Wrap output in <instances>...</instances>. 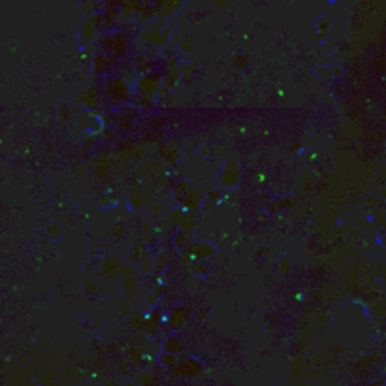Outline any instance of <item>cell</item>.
I'll use <instances>...</instances> for the list:
<instances>
[{
    "label": "cell",
    "mask_w": 386,
    "mask_h": 386,
    "mask_svg": "<svg viewBox=\"0 0 386 386\" xmlns=\"http://www.w3.org/2000/svg\"><path fill=\"white\" fill-rule=\"evenodd\" d=\"M204 362L196 356H185V358H179L177 364L170 367L168 371L175 377H181V379H196L204 373Z\"/></svg>",
    "instance_id": "cell-1"
},
{
    "label": "cell",
    "mask_w": 386,
    "mask_h": 386,
    "mask_svg": "<svg viewBox=\"0 0 386 386\" xmlns=\"http://www.w3.org/2000/svg\"><path fill=\"white\" fill-rule=\"evenodd\" d=\"M129 36L125 32H109L104 38V42H102V49H104V53H107L113 61L115 59H123L125 55L129 53Z\"/></svg>",
    "instance_id": "cell-2"
},
{
    "label": "cell",
    "mask_w": 386,
    "mask_h": 386,
    "mask_svg": "<svg viewBox=\"0 0 386 386\" xmlns=\"http://www.w3.org/2000/svg\"><path fill=\"white\" fill-rule=\"evenodd\" d=\"M189 321H191L189 307H185V305H173V307H170L168 317H166V328L170 332H181L183 328L189 324Z\"/></svg>",
    "instance_id": "cell-3"
},
{
    "label": "cell",
    "mask_w": 386,
    "mask_h": 386,
    "mask_svg": "<svg viewBox=\"0 0 386 386\" xmlns=\"http://www.w3.org/2000/svg\"><path fill=\"white\" fill-rule=\"evenodd\" d=\"M241 181V170L234 161H228L223 166V170L219 173V183L225 187L226 191H234Z\"/></svg>",
    "instance_id": "cell-4"
},
{
    "label": "cell",
    "mask_w": 386,
    "mask_h": 386,
    "mask_svg": "<svg viewBox=\"0 0 386 386\" xmlns=\"http://www.w3.org/2000/svg\"><path fill=\"white\" fill-rule=\"evenodd\" d=\"M106 91H107V96L111 98L113 102H117V104H125L130 96V85L123 77L109 79L106 85Z\"/></svg>",
    "instance_id": "cell-5"
},
{
    "label": "cell",
    "mask_w": 386,
    "mask_h": 386,
    "mask_svg": "<svg viewBox=\"0 0 386 386\" xmlns=\"http://www.w3.org/2000/svg\"><path fill=\"white\" fill-rule=\"evenodd\" d=\"M185 255L193 260H209L217 255V247L211 241H193L185 249Z\"/></svg>",
    "instance_id": "cell-6"
},
{
    "label": "cell",
    "mask_w": 386,
    "mask_h": 386,
    "mask_svg": "<svg viewBox=\"0 0 386 386\" xmlns=\"http://www.w3.org/2000/svg\"><path fill=\"white\" fill-rule=\"evenodd\" d=\"M161 83H162V77L157 74H145L141 75L140 79H138V91L140 93H145V95H155L159 89H161Z\"/></svg>",
    "instance_id": "cell-7"
},
{
    "label": "cell",
    "mask_w": 386,
    "mask_h": 386,
    "mask_svg": "<svg viewBox=\"0 0 386 386\" xmlns=\"http://www.w3.org/2000/svg\"><path fill=\"white\" fill-rule=\"evenodd\" d=\"M202 204H204V193L198 189H189L187 194L183 196V209L187 211H196L200 209Z\"/></svg>",
    "instance_id": "cell-8"
},
{
    "label": "cell",
    "mask_w": 386,
    "mask_h": 386,
    "mask_svg": "<svg viewBox=\"0 0 386 386\" xmlns=\"http://www.w3.org/2000/svg\"><path fill=\"white\" fill-rule=\"evenodd\" d=\"M98 29H100V25H98V17H89V19H85L83 25H81V31H79V38H81V42L83 43L93 42V40L98 36Z\"/></svg>",
    "instance_id": "cell-9"
},
{
    "label": "cell",
    "mask_w": 386,
    "mask_h": 386,
    "mask_svg": "<svg viewBox=\"0 0 386 386\" xmlns=\"http://www.w3.org/2000/svg\"><path fill=\"white\" fill-rule=\"evenodd\" d=\"M77 102L83 107H87V109H96L100 106V102H102V96L98 95V91L95 87H91V89L81 91V95L77 96Z\"/></svg>",
    "instance_id": "cell-10"
},
{
    "label": "cell",
    "mask_w": 386,
    "mask_h": 386,
    "mask_svg": "<svg viewBox=\"0 0 386 386\" xmlns=\"http://www.w3.org/2000/svg\"><path fill=\"white\" fill-rule=\"evenodd\" d=\"M162 77H164L166 87H173L177 81H179V77H181V68H179V64L175 63V59H170L168 64L164 66V74H162Z\"/></svg>",
    "instance_id": "cell-11"
},
{
    "label": "cell",
    "mask_w": 386,
    "mask_h": 386,
    "mask_svg": "<svg viewBox=\"0 0 386 386\" xmlns=\"http://www.w3.org/2000/svg\"><path fill=\"white\" fill-rule=\"evenodd\" d=\"M121 271H123V264L119 262L117 258H106L104 264H102V268H100V273H102L104 277H107V279L117 277Z\"/></svg>",
    "instance_id": "cell-12"
},
{
    "label": "cell",
    "mask_w": 386,
    "mask_h": 386,
    "mask_svg": "<svg viewBox=\"0 0 386 386\" xmlns=\"http://www.w3.org/2000/svg\"><path fill=\"white\" fill-rule=\"evenodd\" d=\"M162 349L164 351H170V353H181L183 349H185V341H183V337L179 335V332H172V335L164 337Z\"/></svg>",
    "instance_id": "cell-13"
},
{
    "label": "cell",
    "mask_w": 386,
    "mask_h": 386,
    "mask_svg": "<svg viewBox=\"0 0 386 386\" xmlns=\"http://www.w3.org/2000/svg\"><path fill=\"white\" fill-rule=\"evenodd\" d=\"M145 42H149L151 45H157V47H166L170 43V34L162 32V31H151V32L143 34Z\"/></svg>",
    "instance_id": "cell-14"
},
{
    "label": "cell",
    "mask_w": 386,
    "mask_h": 386,
    "mask_svg": "<svg viewBox=\"0 0 386 386\" xmlns=\"http://www.w3.org/2000/svg\"><path fill=\"white\" fill-rule=\"evenodd\" d=\"M111 61H113V59H111L107 53H104V51L95 55V59H93V70H95V74H98V75L106 74L109 64H111Z\"/></svg>",
    "instance_id": "cell-15"
},
{
    "label": "cell",
    "mask_w": 386,
    "mask_h": 386,
    "mask_svg": "<svg viewBox=\"0 0 386 386\" xmlns=\"http://www.w3.org/2000/svg\"><path fill=\"white\" fill-rule=\"evenodd\" d=\"M111 168H113V159H109V157L98 159L96 164H95V175H96L98 179H107Z\"/></svg>",
    "instance_id": "cell-16"
},
{
    "label": "cell",
    "mask_w": 386,
    "mask_h": 386,
    "mask_svg": "<svg viewBox=\"0 0 386 386\" xmlns=\"http://www.w3.org/2000/svg\"><path fill=\"white\" fill-rule=\"evenodd\" d=\"M145 193L141 191L140 187H132L130 189V207L132 209H141L145 205Z\"/></svg>",
    "instance_id": "cell-17"
},
{
    "label": "cell",
    "mask_w": 386,
    "mask_h": 386,
    "mask_svg": "<svg viewBox=\"0 0 386 386\" xmlns=\"http://www.w3.org/2000/svg\"><path fill=\"white\" fill-rule=\"evenodd\" d=\"M193 241V232H187V230H179L177 236H173V245L177 247L179 251H185Z\"/></svg>",
    "instance_id": "cell-18"
},
{
    "label": "cell",
    "mask_w": 386,
    "mask_h": 386,
    "mask_svg": "<svg viewBox=\"0 0 386 386\" xmlns=\"http://www.w3.org/2000/svg\"><path fill=\"white\" fill-rule=\"evenodd\" d=\"M177 360H179V353H170V351H164V349H162V353L159 354V364H161L164 369L173 367V365L177 364Z\"/></svg>",
    "instance_id": "cell-19"
},
{
    "label": "cell",
    "mask_w": 386,
    "mask_h": 386,
    "mask_svg": "<svg viewBox=\"0 0 386 386\" xmlns=\"http://www.w3.org/2000/svg\"><path fill=\"white\" fill-rule=\"evenodd\" d=\"M159 153L164 157V161L170 162V164H173V162L177 161V157H179V153H177V149H175L173 145H164V147H161Z\"/></svg>",
    "instance_id": "cell-20"
},
{
    "label": "cell",
    "mask_w": 386,
    "mask_h": 386,
    "mask_svg": "<svg viewBox=\"0 0 386 386\" xmlns=\"http://www.w3.org/2000/svg\"><path fill=\"white\" fill-rule=\"evenodd\" d=\"M292 202H294V200H290V198H277V200H273V202L269 204V209H271V211H281V209L290 207Z\"/></svg>",
    "instance_id": "cell-21"
},
{
    "label": "cell",
    "mask_w": 386,
    "mask_h": 386,
    "mask_svg": "<svg viewBox=\"0 0 386 386\" xmlns=\"http://www.w3.org/2000/svg\"><path fill=\"white\" fill-rule=\"evenodd\" d=\"M193 271L198 277H205L209 273V266L205 264V260H196V262H193Z\"/></svg>",
    "instance_id": "cell-22"
},
{
    "label": "cell",
    "mask_w": 386,
    "mask_h": 386,
    "mask_svg": "<svg viewBox=\"0 0 386 386\" xmlns=\"http://www.w3.org/2000/svg\"><path fill=\"white\" fill-rule=\"evenodd\" d=\"M232 63H234V66L239 68V70H247L249 64H251V59H249V55H234Z\"/></svg>",
    "instance_id": "cell-23"
},
{
    "label": "cell",
    "mask_w": 386,
    "mask_h": 386,
    "mask_svg": "<svg viewBox=\"0 0 386 386\" xmlns=\"http://www.w3.org/2000/svg\"><path fill=\"white\" fill-rule=\"evenodd\" d=\"M177 228L179 230H187V232H194V219L191 215H183L181 221L177 223Z\"/></svg>",
    "instance_id": "cell-24"
},
{
    "label": "cell",
    "mask_w": 386,
    "mask_h": 386,
    "mask_svg": "<svg viewBox=\"0 0 386 386\" xmlns=\"http://www.w3.org/2000/svg\"><path fill=\"white\" fill-rule=\"evenodd\" d=\"M136 381H138L140 385H155L159 379L153 375V373H149V371H143V373H140V375L136 377Z\"/></svg>",
    "instance_id": "cell-25"
},
{
    "label": "cell",
    "mask_w": 386,
    "mask_h": 386,
    "mask_svg": "<svg viewBox=\"0 0 386 386\" xmlns=\"http://www.w3.org/2000/svg\"><path fill=\"white\" fill-rule=\"evenodd\" d=\"M193 45H194V40L191 36H183L181 40H179V49L185 51V53H189L193 49Z\"/></svg>",
    "instance_id": "cell-26"
},
{
    "label": "cell",
    "mask_w": 386,
    "mask_h": 386,
    "mask_svg": "<svg viewBox=\"0 0 386 386\" xmlns=\"http://www.w3.org/2000/svg\"><path fill=\"white\" fill-rule=\"evenodd\" d=\"M123 290H125V294H134V290H136V279L134 277H129V279H125L123 283Z\"/></svg>",
    "instance_id": "cell-27"
},
{
    "label": "cell",
    "mask_w": 386,
    "mask_h": 386,
    "mask_svg": "<svg viewBox=\"0 0 386 386\" xmlns=\"http://www.w3.org/2000/svg\"><path fill=\"white\" fill-rule=\"evenodd\" d=\"M153 266H155L157 269H164V266H166V257H164V255H159L157 260L153 262Z\"/></svg>",
    "instance_id": "cell-28"
},
{
    "label": "cell",
    "mask_w": 386,
    "mask_h": 386,
    "mask_svg": "<svg viewBox=\"0 0 386 386\" xmlns=\"http://www.w3.org/2000/svg\"><path fill=\"white\" fill-rule=\"evenodd\" d=\"M290 269V260L289 258H281L279 260V271L281 273H287Z\"/></svg>",
    "instance_id": "cell-29"
},
{
    "label": "cell",
    "mask_w": 386,
    "mask_h": 386,
    "mask_svg": "<svg viewBox=\"0 0 386 386\" xmlns=\"http://www.w3.org/2000/svg\"><path fill=\"white\" fill-rule=\"evenodd\" d=\"M143 253H145V251H143V247L138 245V247H136V249H134V251H132V255H130V257L134 258V260H141V257H143Z\"/></svg>",
    "instance_id": "cell-30"
},
{
    "label": "cell",
    "mask_w": 386,
    "mask_h": 386,
    "mask_svg": "<svg viewBox=\"0 0 386 386\" xmlns=\"http://www.w3.org/2000/svg\"><path fill=\"white\" fill-rule=\"evenodd\" d=\"M117 369L121 371V373H129V369H130V360H123V362H119L117 364Z\"/></svg>",
    "instance_id": "cell-31"
},
{
    "label": "cell",
    "mask_w": 386,
    "mask_h": 386,
    "mask_svg": "<svg viewBox=\"0 0 386 386\" xmlns=\"http://www.w3.org/2000/svg\"><path fill=\"white\" fill-rule=\"evenodd\" d=\"M96 290H98V287L95 285V283H93V281H91V283H85V292L89 294V296H93Z\"/></svg>",
    "instance_id": "cell-32"
},
{
    "label": "cell",
    "mask_w": 386,
    "mask_h": 386,
    "mask_svg": "<svg viewBox=\"0 0 386 386\" xmlns=\"http://www.w3.org/2000/svg\"><path fill=\"white\" fill-rule=\"evenodd\" d=\"M123 273H125V279H129V277H134V269L129 268V266H123Z\"/></svg>",
    "instance_id": "cell-33"
},
{
    "label": "cell",
    "mask_w": 386,
    "mask_h": 386,
    "mask_svg": "<svg viewBox=\"0 0 386 386\" xmlns=\"http://www.w3.org/2000/svg\"><path fill=\"white\" fill-rule=\"evenodd\" d=\"M159 296H157V294H151V296H147V303H151V305H157V303H159Z\"/></svg>",
    "instance_id": "cell-34"
},
{
    "label": "cell",
    "mask_w": 386,
    "mask_h": 386,
    "mask_svg": "<svg viewBox=\"0 0 386 386\" xmlns=\"http://www.w3.org/2000/svg\"><path fill=\"white\" fill-rule=\"evenodd\" d=\"M209 198H211V200H215V202H219V200H221V194L215 193V191H209Z\"/></svg>",
    "instance_id": "cell-35"
},
{
    "label": "cell",
    "mask_w": 386,
    "mask_h": 386,
    "mask_svg": "<svg viewBox=\"0 0 386 386\" xmlns=\"http://www.w3.org/2000/svg\"><path fill=\"white\" fill-rule=\"evenodd\" d=\"M258 255H260V257H268L269 253H268V249H266V247H260V251H258Z\"/></svg>",
    "instance_id": "cell-36"
}]
</instances>
